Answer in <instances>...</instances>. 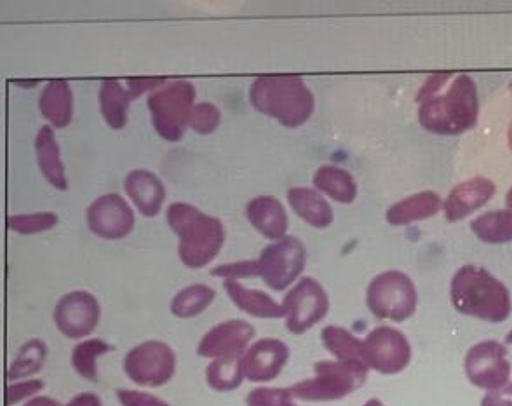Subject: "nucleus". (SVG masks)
Returning <instances> with one entry per match:
<instances>
[{
  "instance_id": "obj_40",
  "label": "nucleus",
  "mask_w": 512,
  "mask_h": 406,
  "mask_svg": "<svg viewBox=\"0 0 512 406\" xmlns=\"http://www.w3.org/2000/svg\"><path fill=\"white\" fill-rule=\"evenodd\" d=\"M481 406H512V384L486 394L481 400Z\"/></svg>"
},
{
  "instance_id": "obj_32",
  "label": "nucleus",
  "mask_w": 512,
  "mask_h": 406,
  "mask_svg": "<svg viewBox=\"0 0 512 406\" xmlns=\"http://www.w3.org/2000/svg\"><path fill=\"white\" fill-rule=\"evenodd\" d=\"M108 351H112V346H108L102 339H89L77 344L72 351V366L75 372L79 373L82 379L96 382L98 380L96 361Z\"/></svg>"
},
{
  "instance_id": "obj_43",
  "label": "nucleus",
  "mask_w": 512,
  "mask_h": 406,
  "mask_svg": "<svg viewBox=\"0 0 512 406\" xmlns=\"http://www.w3.org/2000/svg\"><path fill=\"white\" fill-rule=\"evenodd\" d=\"M506 206L507 210L512 211V187L511 189L507 190Z\"/></svg>"
},
{
  "instance_id": "obj_44",
  "label": "nucleus",
  "mask_w": 512,
  "mask_h": 406,
  "mask_svg": "<svg viewBox=\"0 0 512 406\" xmlns=\"http://www.w3.org/2000/svg\"><path fill=\"white\" fill-rule=\"evenodd\" d=\"M364 406H385L382 401L377 400V398H371V400L366 401L364 403Z\"/></svg>"
},
{
  "instance_id": "obj_27",
  "label": "nucleus",
  "mask_w": 512,
  "mask_h": 406,
  "mask_svg": "<svg viewBox=\"0 0 512 406\" xmlns=\"http://www.w3.org/2000/svg\"><path fill=\"white\" fill-rule=\"evenodd\" d=\"M321 340H323L326 351L330 352L331 356H335L337 361L366 365L363 340L354 337L349 330H345L342 326H326L321 332Z\"/></svg>"
},
{
  "instance_id": "obj_42",
  "label": "nucleus",
  "mask_w": 512,
  "mask_h": 406,
  "mask_svg": "<svg viewBox=\"0 0 512 406\" xmlns=\"http://www.w3.org/2000/svg\"><path fill=\"white\" fill-rule=\"evenodd\" d=\"M23 406H61L56 400H51L48 396H37L28 401L27 405Z\"/></svg>"
},
{
  "instance_id": "obj_9",
  "label": "nucleus",
  "mask_w": 512,
  "mask_h": 406,
  "mask_svg": "<svg viewBox=\"0 0 512 406\" xmlns=\"http://www.w3.org/2000/svg\"><path fill=\"white\" fill-rule=\"evenodd\" d=\"M124 372L138 386H164L176 372L175 351L161 340H147L126 354Z\"/></svg>"
},
{
  "instance_id": "obj_12",
  "label": "nucleus",
  "mask_w": 512,
  "mask_h": 406,
  "mask_svg": "<svg viewBox=\"0 0 512 406\" xmlns=\"http://www.w3.org/2000/svg\"><path fill=\"white\" fill-rule=\"evenodd\" d=\"M364 363L384 375H396L411 361V346L405 333L392 326H377L363 340Z\"/></svg>"
},
{
  "instance_id": "obj_35",
  "label": "nucleus",
  "mask_w": 512,
  "mask_h": 406,
  "mask_svg": "<svg viewBox=\"0 0 512 406\" xmlns=\"http://www.w3.org/2000/svg\"><path fill=\"white\" fill-rule=\"evenodd\" d=\"M246 406H298L290 393V389H274V387H256L248 398Z\"/></svg>"
},
{
  "instance_id": "obj_30",
  "label": "nucleus",
  "mask_w": 512,
  "mask_h": 406,
  "mask_svg": "<svg viewBox=\"0 0 512 406\" xmlns=\"http://www.w3.org/2000/svg\"><path fill=\"white\" fill-rule=\"evenodd\" d=\"M209 387L218 393H229L243 384V358L213 359L206 370Z\"/></svg>"
},
{
  "instance_id": "obj_33",
  "label": "nucleus",
  "mask_w": 512,
  "mask_h": 406,
  "mask_svg": "<svg viewBox=\"0 0 512 406\" xmlns=\"http://www.w3.org/2000/svg\"><path fill=\"white\" fill-rule=\"evenodd\" d=\"M56 225H58V215L51 213V211H39V213H27V215H11V217L7 218V227L11 231L25 234V236L51 231Z\"/></svg>"
},
{
  "instance_id": "obj_3",
  "label": "nucleus",
  "mask_w": 512,
  "mask_h": 406,
  "mask_svg": "<svg viewBox=\"0 0 512 406\" xmlns=\"http://www.w3.org/2000/svg\"><path fill=\"white\" fill-rule=\"evenodd\" d=\"M250 102L263 116L291 129L304 126L316 109L314 93L297 75L258 77L251 84Z\"/></svg>"
},
{
  "instance_id": "obj_18",
  "label": "nucleus",
  "mask_w": 512,
  "mask_h": 406,
  "mask_svg": "<svg viewBox=\"0 0 512 406\" xmlns=\"http://www.w3.org/2000/svg\"><path fill=\"white\" fill-rule=\"evenodd\" d=\"M124 189L143 217L154 218L161 213L166 199V187L152 171H129L124 180Z\"/></svg>"
},
{
  "instance_id": "obj_15",
  "label": "nucleus",
  "mask_w": 512,
  "mask_h": 406,
  "mask_svg": "<svg viewBox=\"0 0 512 406\" xmlns=\"http://www.w3.org/2000/svg\"><path fill=\"white\" fill-rule=\"evenodd\" d=\"M253 337L255 328L248 321L229 319L204 335L197 346V354L208 359L243 358Z\"/></svg>"
},
{
  "instance_id": "obj_28",
  "label": "nucleus",
  "mask_w": 512,
  "mask_h": 406,
  "mask_svg": "<svg viewBox=\"0 0 512 406\" xmlns=\"http://www.w3.org/2000/svg\"><path fill=\"white\" fill-rule=\"evenodd\" d=\"M471 231L486 244L512 243V211H486L472 220Z\"/></svg>"
},
{
  "instance_id": "obj_13",
  "label": "nucleus",
  "mask_w": 512,
  "mask_h": 406,
  "mask_svg": "<svg viewBox=\"0 0 512 406\" xmlns=\"http://www.w3.org/2000/svg\"><path fill=\"white\" fill-rule=\"evenodd\" d=\"M102 309L95 295L75 290L58 300L54 307V325L67 339H84L95 332L100 323Z\"/></svg>"
},
{
  "instance_id": "obj_20",
  "label": "nucleus",
  "mask_w": 512,
  "mask_h": 406,
  "mask_svg": "<svg viewBox=\"0 0 512 406\" xmlns=\"http://www.w3.org/2000/svg\"><path fill=\"white\" fill-rule=\"evenodd\" d=\"M441 210H443V199L439 194L432 190H422L418 194L392 204L385 213V220L387 224L394 227H403V225L417 224V222L436 217Z\"/></svg>"
},
{
  "instance_id": "obj_24",
  "label": "nucleus",
  "mask_w": 512,
  "mask_h": 406,
  "mask_svg": "<svg viewBox=\"0 0 512 406\" xmlns=\"http://www.w3.org/2000/svg\"><path fill=\"white\" fill-rule=\"evenodd\" d=\"M35 156L42 175L54 189L67 190L68 180L65 166L61 163L60 145L51 126H42L35 136Z\"/></svg>"
},
{
  "instance_id": "obj_37",
  "label": "nucleus",
  "mask_w": 512,
  "mask_h": 406,
  "mask_svg": "<svg viewBox=\"0 0 512 406\" xmlns=\"http://www.w3.org/2000/svg\"><path fill=\"white\" fill-rule=\"evenodd\" d=\"M42 387H44V382L41 379H28L11 384L6 389V405L13 406L20 403V401L27 400V398H32L39 391H42Z\"/></svg>"
},
{
  "instance_id": "obj_21",
  "label": "nucleus",
  "mask_w": 512,
  "mask_h": 406,
  "mask_svg": "<svg viewBox=\"0 0 512 406\" xmlns=\"http://www.w3.org/2000/svg\"><path fill=\"white\" fill-rule=\"evenodd\" d=\"M288 203L305 224L312 225L316 229H326L335 220L331 204L319 190L310 189V187H293L288 190Z\"/></svg>"
},
{
  "instance_id": "obj_7",
  "label": "nucleus",
  "mask_w": 512,
  "mask_h": 406,
  "mask_svg": "<svg viewBox=\"0 0 512 406\" xmlns=\"http://www.w3.org/2000/svg\"><path fill=\"white\" fill-rule=\"evenodd\" d=\"M366 304L375 318L403 323L417 311V286L405 272H380L368 286Z\"/></svg>"
},
{
  "instance_id": "obj_5",
  "label": "nucleus",
  "mask_w": 512,
  "mask_h": 406,
  "mask_svg": "<svg viewBox=\"0 0 512 406\" xmlns=\"http://www.w3.org/2000/svg\"><path fill=\"white\" fill-rule=\"evenodd\" d=\"M147 107L157 135L166 142H180L196 107V88L189 81L166 82L149 93Z\"/></svg>"
},
{
  "instance_id": "obj_6",
  "label": "nucleus",
  "mask_w": 512,
  "mask_h": 406,
  "mask_svg": "<svg viewBox=\"0 0 512 406\" xmlns=\"http://www.w3.org/2000/svg\"><path fill=\"white\" fill-rule=\"evenodd\" d=\"M368 366L345 361H319L316 375L290 387L295 400L337 401L354 393L368 377Z\"/></svg>"
},
{
  "instance_id": "obj_29",
  "label": "nucleus",
  "mask_w": 512,
  "mask_h": 406,
  "mask_svg": "<svg viewBox=\"0 0 512 406\" xmlns=\"http://www.w3.org/2000/svg\"><path fill=\"white\" fill-rule=\"evenodd\" d=\"M216 291L208 285H190L171 300V312L180 319L196 318L215 300Z\"/></svg>"
},
{
  "instance_id": "obj_22",
  "label": "nucleus",
  "mask_w": 512,
  "mask_h": 406,
  "mask_svg": "<svg viewBox=\"0 0 512 406\" xmlns=\"http://www.w3.org/2000/svg\"><path fill=\"white\" fill-rule=\"evenodd\" d=\"M39 110L56 129L67 128L74 117V93L67 81H51L39 96Z\"/></svg>"
},
{
  "instance_id": "obj_1",
  "label": "nucleus",
  "mask_w": 512,
  "mask_h": 406,
  "mask_svg": "<svg viewBox=\"0 0 512 406\" xmlns=\"http://www.w3.org/2000/svg\"><path fill=\"white\" fill-rule=\"evenodd\" d=\"M417 103L418 122L432 135H460L478 124V86L471 75H431L418 89Z\"/></svg>"
},
{
  "instance_id": "obj_17",
  "label": "nucleus",
  "mask_w": 512,
  "mask_h": 406,
  "mask_svg": "<svg viewBox=\"0 0 512 406\" xmlns=\"http://www.w3.org/2000/svg\"><path fill=\"white\" fill-rule=\"evenodd\" d=\"M495 183L486 176H474L465 182H460L450 190L443 201V213L448 222H460L471 217L472 213L481 210L495 196Z\"/></svg>"
},
{
  "instance_id": "obj_4",
  "label": "nucleus",
  "mask_w": 512,
  "mask_h": 406,
  "mask_svg": "<svg viewBox=\"0 0 512 406\" xmlns=\"http://www.w3.org/2000/svg\"><path fill=\"white\" fill-rule=\"evenodd\" d=\"M166 220L180 239L178 255L185 267L203 269L218 257L225 243V227L218 218L209 217L192 204L173 203L166 211Z\"/></svg>"
},
{
  "instance_id": "obj_14",
  "label": "nucleus",
  "mask_w": 512,
  "mask_h": 406,
  "mask_svg": "<svg viewBox=\"0 0 512 406\" xmlns=\"http://www.w3.org/2000/svg\"><path fill=\"white\" fill-rule=\"evenodd\" d=\"M88 227L96 237L117 241L128 237L135 229V213L119 194L98 197L88 208Z\"/></svg>"
},
{
  "instance_id": "obj_23",
  "label": "nucleus",
  "mask_w": 512,
  "mask_h": 406,
  "mask_svg": "<svg viewBox=\"0 0 512 406\" xmlns=\"http://www.w3.org/2000/svg\"><path fill=\"white\" fill-rule=\"evenodd\" d=\"M223 288L237 309L250 314L253 318L279 319L284 318L283 304L276 302L265 291L253 290L241 285L239 281H225Z\"/></svg>"
},
{
  "instance_id": "obj_41",
  "label": "nucleus",
  "mask_w": 512,
  "mask_h": 406,
  "mask_svg": "<svg viewBox=\"0 0 512 406\" xmlns=\"http://www.w3.org/2000/svg\"><path fill=\"white\" fill-rule=\"evenodd\" d=\"M65 406H102V400L93 393H82L74 396Z\"/></svg>"
},
{
  "instance_id": "obj_16",
  "label": "nucleus",
  "mask_w": 512,
  "mask_h": 406,
  "mask_svg": "<svg viewBox=\"0 0 512 406\" xmlns=\"http://www.w3.org/2000/svg\"><path fill=\"white\" fill-rule=\"evenodd\" d=\"M290 359V347L279 339H262L244 352V379L250 382H270L279 377Z\"/></svg>"
},
{
  "instance_id": "obj_38",
  "label": "nucleus",
  "mask_w": 512,
  "mask_h": 406,
  "mask_svg": "<svg viewBox=\"0 0 512 406\" xmlns=\"http://www.w3.org/2000/svg\"><path fill=\"white\" fill-rule=\"evenodd\" d=\"M115 396H117L121 406H171L161 398L154 396V394L135 391V389H117Z\"/></svg>"
},
{
  "instance_id": "obj_34",
  "label": "nucleus",
  "mask_w": 512,
  "mask_h": 406,
  "mask_svg": "<svg viewBox=\"0 0 512 406\" xmlns=\"http://www.w3.org/2000/svg\"><path fill=\"white\" fill-rule=\"evenodd\" d=\"M220 121H222V112L215 103L201 102L197 103L192 110L189 128L196 131L197 135H211L220 126Z\"/></svg>"
},
{
  "instance_id": "obj_11",
  "label": "nucleus",
  "mask_w": 512,
  "mask_h": 406,
  "mask_svg": "<svg viewBox=\"0 0 512 406\" xmlns=\"http://www.w3.org/2000/svg\"><path fill=\"white\" fill-rule=\"evenodd\" d=\"M464 370L472 386L492 393L509 384L512 368L506 347L497 340H485L467 351Z\"/></svg>"
},
{
  "instance_id": "obj_8",
  "label": "nucleus",
  "mask_w": 512,
  "mask_h": 406,
  "mask_svg": "<svg viewBox=\"0 0 512 406\" xmlns=\"http://www.w3.org/2000/svg\"><path fill=\"white\" fill-rule=\"evenodd\" d=\"M307 264V248L298 237L286 236L269 244L258 258V271L270 290L283 291L293 285Z\"/></svg>"
},
{
  "instance_id": "obj_25",
  "label": "nucleus",
  "mask_w": 512,
  "mask_h": 406,
  "mask_svg": "<svg viewBox=\"0 0 512 406\" xmlns=\"http://www.w3.org/2000/svg\"><path fill=\"white\" fill-rule=\"evenodd\" d=\"M312 183L316 190L324 196L331 197L333 201L342 204H351L358 197V185L349 171L338 166L324 164L314 173Z\"/></svg>"
},
{
  "instance_id": "obj_39",
  "label": "nucleus",
  "mask_w": 512,
  "mask_h": 406,
  "mask_svg": "<svg viewBox=\"0 0 512 406\" xmlns=\"http://www.w3.org/2000/svg\"><path fill=\"white\" fill-rule=\"evenodd\" d=\"M124 84H126L131 98L136 100V98H140L147 91L152 93L155 89L162 88L166 84V79H126Z\"/></svg>"
},
{
  "instance_id": "obj_10",
  "label": "nucleus",
  "mask_w": 512,
  "mask_h": 406,
  "mask_svg": "<svg viewBox=\"0 0 512 406\" xmlns=\"http://www.w3.org/2000/svg\"><path fill=\"white\" fill-rule=\"evenodd\" d=\"M283 309L286 328L295 335H302L326 318L330 297L316 279L302 278L286 293Z\"/></svg>"
},
{
  "instance_id": "obj_26",
  "label": "nucleus",
  "mask_w": 512,
  "mask_h": 406,
  "mask_svg": "<svg viewBox=\"0 0 512 406\" xmlns=\"http://www.w3.org/2000/svg\"><path fill=\"white\" fill-rule=\"evenodd\" d=\"M126 84L117 79H107L100 86V110H102L103 119L112 129H124L128 124L129 103H131Z\"/></svg>"
},
{
  "instance_id": "obj_45",
  "label": "nucleus",
  "mask_w": 512,
  "mask_h": 406,
  "mask_svg": "<svg viewBox=\"0 0 512 406\" xmlns=\"http://www.w3.org/2000/svg\"><path fill=\"white\" fill-rule=\"evenodd\" d=\"M507 140H509V147H511L512 150V124L511 128H509V133H507Z\"/></svg>"
},
{
  "instance_id": "obj_2",
  "label": "nucleus",
  "mask_w": 512,
  "mask_h": 406,
  "mask_svg": "<svg viewBox=\"0 0 512 406\" xmlns=\"http://www.w3.org/2000/svg\"><path fill=\"white\" fill-rule=\"evenodd\" d=\"M450 298L460 314L486 323H504L511 316L507 286L479 265H464L453 274Z\"/></svg>"
},
{
  "instance_id": "obj_46",
  "label": "nucleus",
  "mask_w": 512,
  "mask_h": 406,
  "mask_svg": "<svg viewBox=\"0 0 512 406\" xmlns=\"http://www.w3.org/2000/svg\"><path fill=\"white\" fill-rule=\"evenodd\" d=\"M506 342L507 344H512V330L511 332L507 333Z\"/></svg>"
},
{
  "instance_id": "obj_31",
  "label": "nucleus",
  "mask_w": 512,
  "mask_h": 406,
  "mask_svg": "<svg viewBox=\"0 0 512 406\" xmlns=\"http://www.w3.org/2000/svg\"><path fill=\"white\" fill-rule=\"evenodd\" d=\"M48 356V347L42 340H28L27 344L21 346L18 356L14 358V363L7 372V379L20 380L32 377L35 373L42 370Z\"/></svg>"
},
{
  "instance_id": "obj_36",
  "label": "nucleus",
  "mask_w": 512,
  "mask_h": 406,
  "mask_svg": "<svg viewBox=\"0 0 512 406\" xmlns=\"http://www.w3.org/2000/svg\"><path fill=\"white\" fill-rule=\"evenodd\" d=\"M213 276L223 278L225 281H239L246 278H260L258 260H241L234 264L218 265L213 271Z\"/></svg>"
},
{
  "instance_id": "obj_19",
  "label": "nucleus",
  "mask_w": 512,
  "mask_h": 406,
  "mask_svg": "<svg viewBox=\"0 0 512 406\" xmlns=\"http://www.w3.org/2000/svg\"><path fill=\"white\" fill-rule=\"evenodd\" d=\"M246 218L250 224L270 241H279L288 232V213L283 203L272 196H260L251 199L246 206Z\"/></svg>"
}]
</instances>
